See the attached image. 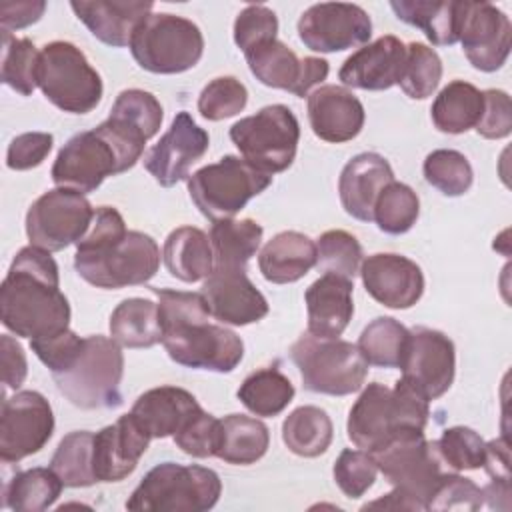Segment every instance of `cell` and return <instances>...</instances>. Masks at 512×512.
<instances>
[{"label": "cell", "mask_w": 512, "mask_h": 512, "mask_svg": "<svg viewBox=\"0 0 512 512\" xmlns=\"http://www.w3.org/2000/svg\"><path fill=\"white\" fill-rule=\"evenodd\" d=\"M0 318L12 334L28 340L68 330L70 304L48 250L30 244L14 256L0 286Z\"/></svg>", "instance_id": "1"}, {"label": "cell", "mask_w": 512, "mask_h": 512, "mask_svg": "<svg viewBox=\"0 0 512 512\" xmlns=\"http://www.w3.org/2000/svg\"><path fill=\"white\" fill-rule=\"evenodd\" d=\"M158 266L156 240L144 232L126 230L122 214L112 206L96 208L90 230L76 242L74 268L96 288L118 290L146 284Z\"/></svg>", "instance_id": "2"}, {"label": "cell", "mask_w": 512, "mask_h": 512, "mask_svg": "<svg viewBox=\"0 0 512 512\" xmlns=\"http://www.w3.org/2000/svg\"><path fill=\"white\" fill-rule=\"evenodd\" d=\"M146 140L106 118L92 130L74 134L58 152L52 182L80 194L94 192L108 176L130 170L142 156Z\"/></svg>", "instance_id": "3"}, {"label": "cell", "mask_w": 512, "mask_h": 512, "mask_svg": "<svg viewBox=\"0 0 512 512\" xmlns=\"http://www.w3.org/2000/svg\"><path fill=\"white\" fill-rule=\"evenodd\" d=\"M222 494L220 476L198 464L162 462L154 466L126 500L134 512H206Z\"/></svg>", "instance_id": "4"}, {"label": "cell", "mask_w": 512, "mask_h": 512, "mask_svg": "<svg viewBox=\"0 0 512 512\" xmlns=\"http://www.w3.org/2000/svg\"><path fill=\"white\" fill-rule=\"evenodd\" d=\"M122 376L120 344L100 334L86 336L76 360L66 370L52 374L58 392L82 410L118 408L122 404Z\"/></svg>", "instance_id": "5"}, {"label": "cell", "mask_w": 512, "mask_h": 512, "mask_svg": "<svg viewBox=\"0 0 512 512\" xmlns=\"http://www.w3.org/2000/svg\"><path fill=\"white\" fill-rule=\"evenodd\" d=\"M306 390L328 396H348L364 386L368 362L356 344L340 338L302 334L290 348Z\"/></svg>", "instance_id": "6"}, {"label": "cell", "mask_w": 512, "mask_h": 512, "mask_svg": "<svg viewBox=\"0 0 512 512\" xmlns=\"http://www.w3.org/2000/svg\"><path fill=\"white\" fill-rule=\"evenodd\" d=\"M130 52L138 66L152 74H180L200 62L204 36L188 18L150 12L134 30Z\"/></svg>", "instance_id": "7"}, {"label": "cell", "mask_w": 512, "mask_h": 512, "mask_svg": "<svg viewBox=\"0 0 512 512\" xmlns=\"http://www.w3.org/2000/svg\"><path fill=\"white\" fill-rule=\"evenodd\" d=\"M38 88L56 108L88 114L102 100V78L72 42L54 40L40 50Z\"/></svg>", "instance_id": "8"}, {"label": "cell", "mask_w": 512, "mask_h": 512, "mask_svg": "<svg viewBox=\"0 0 512 512\" xmlns=\"http://www.w3.org/2000/svg\"><path fill=\"white\" fill-rule=\"evenodd\" d=\"M272 176L256 170L244 158L224 156L188 176V194L196 208L212 222L234 218L248 200L262 194Z\"/></svg>", "instance_id": "9"}, {"label": "cell", "mask_w": 512, "mask_h": 512, "mask_svg": "<svg viewBox=\"0 0 512 512\" xmlns=\"http://www.w3.org/2000/svg\"><path fill=\"white\" fill-rule=\"evenodd\" d=\"M230 140L250 166L272 176L292 166L300 124L288 106L270 104L232 124Z\"/></svg>", "instance_id": "10"}, {"label": "cell", "mask_w": 512, "mask_h": 512, "mask_svg": "<svg viewBox=\"0 0 512 512\" xmlns=\"http://www.w3.org/2000/svg\"><path fill=\"white\" fill-rule=\"evenodd\" d=\"M370 454L392 488L422 500L424 506L444 474L436 444L424 438V430H396Z\"/></svg>", "instance_id": "11"}, {"label": "cell", "mask_w": 512, "mask_h": 512, "mask_svg": "<svg viewBox=\"0 0 512 512\" xmlns=\"http://www.w3.org/2000/svg\"><path fill=\"white\" fill-rule=\"evenodd\" d=\"M94 208L84 194L70 188L44 192L26 212V236L32 246L58 252L86 236Z\"/></svg>", "instance_id": "12"}, {"label": "cell", "mask_w": 512, "mask_h": 512, "mask_svg": "<svg viewBox=\"0 0 512 512\" xmlns=\"http://www.w3.org/2000/svg\"><path fill=\"white\" fill-rule=\"evenodd\" d=\"M162 344L170 360L196 370L224 374L232 372L244 358L242 338L208 320H192L164 328Z\"/></svg>", "instance_id": "13"}, {"label": "cell", "mask_w": 512, "mask_h": 512, "mask_svg": "<svg viewBox=\"0 0 512 512\" xmlns=\"http://www.w3.org/2000/svg\"><path fill=\"white\" fill-rule=\"evenodd\" d=\"M54 432L50 402L36 390H20L2 402L0 458L4 464L20 462L40 452Z\"/></svg>", "instance_id": "14"}, {"label": "cell", "mask_w": 512, "mask_h": 512, "mask_svg": "<svg viewBox=\"0 0 512 512\" xmlns=\"http://www.w3.org/2000/svg\"><path fill=\"white\" fill-rule=\"evenodd\" d=\"M298 36L312 52H342L370 40L372 20L358 4L320 2L302 12Z\"/></svg>", "instance_id": "15"}, {"label": "cell", "mask_w": 512, "mask_h": 512, "mask_svg": "<svg viewBox=\"0 0 512 512\" xmlns=\"http://www.w3.org/2000/svg\"><path fill=\"white\" fill-rule=\"evenodd\" d=\"M400 370L402 378L416 386L428 400L444 396L456 372L454 342L440 330H410Z\"/></svg>", "instance_id": "16"}, {"label": "cell", "mask_w": 512, "mask_h": 512, "mask_svg": "<svg viewBox=\"0 0 512 512\" xmlns=\"http://www.w3.org/2000/svg\"><path fill=\"white\" fill-rule=\"evenodd\" d=\"M512 26L508 16L490 2H462L460 36L468 62L480 72H496L510 54Z\"/></svg>", "instance_id": "17"}, {"label": "cell", "mask_w": 512, "mask_h": 512, "mask_svg": "<svg viewBox=\"0 0 512 512\" xmlns=\"http://www.w3.org/2000/svg\"><path fill=\"white\" fill-rule=\"evenodd\" d=\"M208 146V132L188 112H178L168 132L144 156V168L160 186L170 188L188 180L190 166L206 154Z\"/></svg>", "instance_id": "18"}, {"label": "cell", "mask_w": 512, "mask_h": 512, "mask_svg": "<svg viewBox=\"0 0 512 512\" xmlns=\"http://www.w3.org/2000/svg\"><path fill=\"white\" fill-rule=\"evenodd\" d=\"M210 316L222 324L248 326L268 314V302L246 276V270L218 268L202 284Z\"/></svg>", "instance_id": "19"}, {"label": "cell", "mask_w": 512, "mask_h": 512, "mask_svg": "<svg viewBox=\"0 0 512 512\" xmlns=\"http://www.w3.org/2000/svg\"><path fill=\"white\" fill-rule=\"evenodd\" d=\"M366 292L386 308H412L424 294L422 268L402 254H372L362 260L360 272Z\"/></svg>", "instance_id": "20"}, {"label": "cell", "mask_w": 512, "mask_h": 512, "mask_svg": "<svg viewBox=\"0 0 512 512\" xmlns=\"http://www.w3.org/2000/svg\"><path fill=\"white\" fill-rule=\"evenodd\" d=\"M150 436L132 416L122 414L114 424L94 434L92 466L98 482H120L128 478L150 444Z\"/></svg>", "instance_id": "21"}, {"label": "cell", "mask_w": 512, "mask_h": 512, "mask_svg": "<svg viewBox=\"0 0 512 512\" xmlns=\"http://www.w3.org/2000/svg\"><path fill=\"white\" fill-rule=\"evenodd\" d=\"M404 64L406 44L400 38L386 34L348 56L338 78L344 86L358 90H388L400 82Z\"/></svg>", "instance_id": "22"}, {"label": "cell", "mask_w": 512, "mask_h": 512, "mask_svg": "<svg viewBox=\"0 0 512 512\" xmlns=\"http://www.w3.org/2000/svg\"><path fill=\"white\" fill-rule=\"evenodd\" d=\"M362 102L344 86L326 84L308 94V120L312 132L332 144L356 138L364 126Z\"/></svg>", "instance_id": "23"}, {"label": "cell", "mask_w": 512, "mask_h": 512, "mask_svg": "<svg viewBox=\"0 0 512 512\" xmlns=\"http://www.w3.org/2000/svg\"><path fill=\"white\" fill-rule=\"evenodd\" d=\"M394 180L392 166L376 152L356 154L346 162L338 178V194L348 216L372 222L380 192Z\"/></svg>", "instance_id": "24"}, {"label": "cell", "mask_w": 512, "mask_h": 512, "mask_svg": "<svg viewBox=\"0 0 512 512\" xmlns=\"http://www.w3.org/2000/svg\"><path fill=\"white\" fill-rule=\"evenodd\" d=\"M70 8L94 38L112 46H130L134 30L152 12L150 0H74Z\"/></svg>", "instance_id": "25"}, {"label": "cell", "mask_w": 512, "mask_h": 512, "mask_svg": "<svg viewBox=\"0 0 512 512\" xmlns=\"http://www.w3.org/2000/svg\"><path fill=\"white\" fill-rule=\"evenodd\" d=\"M354 284L338 274H322L304 294L308 312V334L316 338H338L352 320Z\"/></svg>", "instance_id": "26"}, {"label": "cell", "mask_w": 512, "mask_h": 512, "mask_svg": "<svg viewBox=\"0 0 512 512\" xmlns=\"http://www.w3.org/2000/svg\"><path fill=\"white\" fill-rule=\"evenodd\" d=\"M348 438L366 452L378 450L398 428L392 390L380 382L368 384L348 414Z\"/></svg>", "instance_id": "27"}, {"label": "cell", "mask_w": 512, "mask_h": 512, "mask_svg": "<svg viewBox=\"0 0 512 512\" xmlns=\"http://www.w3.org/2000/svg\"><path fill=\"white\" fill-rule=\"evenodd\" d=\"M198 410H202V406L188 390L178 386H158L140 394L130 412L154 440L180 432Z\"/></svg>", "instance_id": "28"}, {"label": "cell", "mask_w": 512, "mask_h": 512, "mask_svg": "<svg viewBox=\"0 0 512 512\" xmlns=\"http://www.w3.org/2000/svg\"><path fill=\"white\" fill-rule=\"evenodd\" d=\"M316 266V244L302 232L286 230L270 238L258 256L262 276L272 284H290Z\"/></svg>", "instance_id": "29"}, {"label": "cell", "mask_w": 512, "mask_h": 512, "mask_svg": "<svg viewBox=\"0 0 512 512\" xmlns=\"http://www.w3.org/2000/svg\"><path fill=\"white\" fill-rule=\"evenodd\" d=\"M396 18L416 26L434 46L458 42L462 24V0H392Z\"/></svg>", "instance_id": "30"}, {"label": "cell", "mask_w": 512, "mask_h": 512, "mask_svg": "<svg viewBox=\"0 0 512 512\" xmlns=\"http://www.w3.org/2000/svg\"><path fill=\"white\" fill-rule=\"evenodd\" d=\"M162 258L168 272L186 284L206 280L214 270L210 238L194 226H180L172 230L164 242Z\"/></svg>", "instance_id": "31"}, {"label": "cell", "mask_w": 512, "mask_h": 512, "mask_svg": "<svg viewBox=\"0 0 512 512\" xmlns=\"http://www.w3.org/2000/svg\"><path fill=\"white\" fill-rule=\"evenodd\" d=\"M484 108L482 92L464 80L446 84L432 102L430 116L434 126L444 134H464L476 128Z\"/></svg>", "instance_id": "32"}, {"label": "cell", "mask_w": 512, "mask_h": 512, "mask_svg": "<svg viewBox=\"0 0 512 512\" xmlns=\"http://www.w3.org/2000/svg\"><path fill=\"white\" fill-rule=\"evenodd\" d=\"M110 336L124 348H150L162 342L158 302L126 298L110 314Z\"/></svg>", "instance_id": "33"}, {"label": "cell", "mask_w": 512, "mask_h": 512, "mask_svg": "<svg viewBox=\"0 0 512 512\" xmlns=\"http://www.w3.org/2000/svg\"><path fill=\"white\" fill-rule=\"evenodd\" d=\"M262 234V226L252 218H224L214 222L208 236L214 266L246 270V264L260 248Z\"/></svg>", "instance_id": "34"}, {"label": "cell", "mask_w": 512, "mask_h": 512, "mask_svg": "<svg viewBox=\"0 0 512 512\" xmlns=\"http://www.w3.org/2000/svg\"><path fill=\"white\" fill-rule=\"evenodd\" d=\"M334 436L330 416L318 406H300L292 410L282 424V440L288 450L302 458L324 454Z\"/></svg>", "instance_id": "35"}, {"label": "cell", "mask_w": 512, "mask_h": 512, "mask_svg": "<svg viewBox=\"0 0 512 512\" xmlns=\"http://www.w3.org/2000/svg\"><path fill=\"white\" fill-rule=\"evenodd\" d=\"M62 486L52 468L22 470L4 482L2 504L14 512H42L58 500Z\"/></svg>", "instance_id": "36"}, {"label": "cell", "mask_w": 512, "mask_h": 512, "mask_svg": "<svg viewBox=\"0 0 512 512\" xmlns=\"http://www.w3.org/2000/svg\"><path fill=\"white\" fill-rule=\"evenodd\" d=\"M270 446L268 426L244 414H228L222 418V444L218 458L234 464L248 466L258 462Z\"/></svg>", "instance_id": "37"}, {"label": "cell", "mask_w": 512, "mask_h": 512, "mask_svg": "<svg viewBox=\"0 0 512 512\" xmlns=\"http://www.w3.org/2000/svg\"><path fill=\"white\" fill-rule=\"evenodd\" d=\"M250 72L270 88L296 92L302 72V58L280 40H268L244 54Z\"/></svg>", "instance_id": "38"}, {"label": "cell", "mask_w": 512, "mask_h": 512, "mask_svg": "<svg viewBox=\"0 0 512 512\" xmlns=\"http://www.w3.org/2000/svg\"><path fill=\"white\" fill-rule=\"evenodd\" d=\"M294 392L296 390L286 374L274 366H266L244 378L238 388V400L252 414L272 418L286 410Z\"/></svg>", "instance_id": "39"}, {"label": "cell", "mask_w": 512, "mask_h": 512, "mask_svg": "<svg viewBox=\"0 0 512 512\" xmlns=\"http://www.w3.org/2000/svg\"><path fill=\"white\" fill-rule=\"evenodd\" d=\"M410 330L390 316L374 318L358 338V350L368 364L380 368H400Z\"/></svg>", "instance_id": "40"}, {"label": "cell", "mask_w": 512, "mask_h": 512, "mask_svg": "<svg viewBox=\"0 0 512 512\" xmlns=\"http://www.w3.org/2000/svg\"><path fill=\"white\" fill-rule=\"evenodd\" d=\"M92 450L94 434L88 430H74L60 440L50 460V468L68 488L92 486L98 482L92 466Z\"/></svg>", "instance_id": "41"}, {"label": "cell", "mask_w": 512, "mask_h": 512, "mask_svg": "<svg viewBox=\"0 0 512 512\" xmlns=\"http://www.w3.org/2000/svg\"><path fill=\"white\" fill-rule=\"evenodd\" d=\"M40 52L30 38H16L2 30L0 80L22 96H30L38 86Z\"/></svg>", "instance_id": "42"}, {"label": "cell", "mask_w": 512, "mask_h": 512, "mask_svg": "<svg viewBox=\"0 0 512 512\" xmlns=\"http://www.w3.org/2000/svg\"><path fill=\"white\" fill-rule=\"evenodd\" d=\"M108 118L148 142L158 134L164 120V110L154 94L140 88H130L118 94Z\"/></svg>", "instance_id": "43"}, {"label": "cell", "mask_w": 512, "mask_h": 512, "mask_svg": "<svg viewBox=\"0 0 512 512\" xmlns=\"http://www.w3.org/2000/svg\"><path fill=\"white\" fill-rule=\"evenodd\" d=\"M420 214V200L418 194L402 182L392 180L378 196L374 204L372 222L392 236L406 234L418 220Z\"/></svg>", "instance_id": "44"}, {"label": "cell", "mask_w": 512, "mask_h": 512, "mask_svg": "<svg viewBox=\"0 0 512 512\" xmlns=\"http://www.w3.org/2000/svg\"><path fill=\"white\" fill-rule=\"evenodd\" d=\"M422 172L430 186L450 198L466 194L474 182V172L468 158L462 152L450 148L430 152L424 160Z\"/></svg>", "instance_id": "45"}, {"label": "cell", "mask_w": 512, "mask_h": 512, "mask_svg": "<svg viewBox=\"0 0 512 512\" xmlns=\"http://www.w3.org/2000/svg\"><path fill=\"white\" fill-rule=\"evenodd\" d=\"M442 78V60L430 46L410 42L406 46V64L400 78V88L408 98L424 100L432 96Z\"/></svg>", "instance_id": "46"}, {"label": "cell", "mask_w": 512, "mask_h": 512, "mask_svg": "<svg viewBox=\"0 0 512 512\" xmlns=\"http://www.w3.org/2000/svg\"><path fill=\"white\" fill-rule=\"evenodd\" d=\"M316 266L324 274L352 280L362 266V246L346 230H328L316 242Z\"/></svg>", "instance_id": "47"}, {"label": "cell", "mask_w": 512, "mask_h": 512, "mask_svg": "<svg viewBox=\"0 0 512 512\" xmlns=\"http://www.w3.org/2000/svg\"><path fill=\"white\" fill-rule=\"evenodd\" d=\"M438 456L454 472L482 468L486 456V442L468 426H452L434 440Z\"/></svg>", "instance_id": "48"}, {"label": "cell", "mask_w": 512, "mask_h": 512, "mask_svg": "<svg viewBox=\"0 0 512 512\" xmlns=\"http://www.w3.org/2000/svg\"><path fill=\"white\" fill-rule=\"evenodd\" d=\"M248 90L234 76H218L210 80L198 96V112L202 118L218 122L240 114L246 108Z\"/></svg>", "instance_id": "49"}, {"label": "cell", "mask_w": 512, "mask_h": 512, "mask_svg": "<svg viewBox=\"0 0 512 512\" xmlns=\"http://www.w3.org/2000/svg\"><path fill=\"white\" fill-rule=\"evenodd\" d=\"M172 438L174 444L192 458L218 456L222 444V420L198 410Z\"/></svg>", "instance_id": "50"}, {"label": "cell", "mask_w": 512, "mask_h": 512, "mask_svg": "<svg viewBox=\"0 0 512 512\" xmlns=\"http://www.w3.org/2000/svg\"><path fill=\"white\" fill-rule=\"evenodd\" d=\"M334 480L346 498H360L372 488L378 466L366 450H342L334 462Z\"/></svg>", "instance_id": "51"}, {"label": "cell", "mask_w": 512, "mask_h": 512, "mask_svg": "<svg viewBox=\"0 0 512 512\" xmlns=\"http://www.w3.org/2000/svg\"><path fill=\"white\" fill-rule=\"evenodd\" d=\"M484 506L482 488L470 478L460 474H442L432 496L426 502V510H464L474 512Z\"/></svg>", "instance_id": "52"}, {"label": "cell", "mask_w": 512, "mask_h": 512, "mask_svg": "<svg viewBox=\"0 0 512 512\" xmlns=\"http://www.w3.org/2000/svg\"><path fill=\"white\" fill-rule=\"evenodd\" d=\"M276 32L278 18L274 10L262 4L246 6L234 20V42L244 54L268 40H274Z\"/></svg>", "instance_id": "53"}, {"label": "cell", "mask_w": 512, "mask_h": 512, "mask_svg": "<svg viewBox=\"0 0 512 512\" xmlns=\"http://www.w3.org/2000/svg\"><path fill=\"white\" fill-rule=\"evenodd\" d=\"M84 344V338H80L76 332H72L70 328L56 334V336H48V338H38V340H30V348L32 352L40 358V362L52 372H62L66 370L76 356L80 354Z\"/></svg>", "instance_id": "54"}, {"label": "cell", "mask_w": 512, "mask_h": 512, "mask_svg": "<svg viewBox=\"0 0 512 512\" xmlns=\"http://www.w3.org/2000/svg\"><path fill=\"white\" fill-rule=\"evenodd\" d=\"M484 108L476 124V132L488 140H500L512 132V104L504 90H484Z\"/></svg>", "instance_id": "55"}, {"label": "cell", "mask_w": 512, "mask_h": 512, "mask_svg": "<svg viewBox=\"0 0 512 512\" xmlns=\"http://www.w3.org/2000/svg\"><path fill=\"white\" fill-rule=\"evenodd\" d=\"M54 136L48 132H24L16 136L6 150V166L10 170H32L50 154Z\"/></svg>", "instance_id": "56"}, {"label": "cell", "mask_w": 512, "mask_h": 512, "mask_svg": "<svg viewBox=\"0 0 512 512\" xmlns=\"http://www.w3.org/2000/svg\"><path fill=\"white\" fill-rule=\"evenodd\" d=\"M0 362H2V380L6 388H20L28 374V360L20 342L8 334L0 336Z\"/></svg>", "instance_id": "57"}, {"label": "cell", "mask_w": 512, "mask_h": 512, "mask_svg": "<svg viewBox=\"0 0 512 512\" xmlns=\"http://www.w3.org/2000/svg\"><path fill=\"white\" fill-rule=\"evenodd\" d=\"M46 10V2L42 0H16L0 4V26L2 30H18L26 28L42 18Z\"/></svg>", "instance_id": "58"}, {"label": "cell", "mask_w": 512, "mask_h": 512, "mask_svg": "<svg viewBox=\"0 0 512 512\" xmlns=\"http://www.w3.org/2000/svg\"><path fill=\"white\" fill-rule=\"evenodd\" d=\"M482 468L488 472L492 480L510 482V450L504 438L486 442V456Z\"/></svg>", "instance_id": "59"}, {"label": "cell", "mask_w": 512, "mask_h": 512, "mask_svg": "<svg viewBox=\"0 0 512 512\" xmlns=\"http://www.w3.org/2000/svg\"><path fill=\"white\" fill-rule=\"evenodd\" d=\"M330 72V66L324 58H316V56H306L302 58V72H300V82H298V88L294 92V96H308V92L326 80Z\"/></svg>", "instance_id": "60"}, {"label": "cell", "mask_w": 512, "mask_h": 512, "mask_svg": "<svg viewBox=\"0 0 512 512\" xmlns=\"http://www.w3.org/2000/svg\"><path fill=\"white\" fill-rule=\"evenodd\" d=\"M374 508H384V510H426L424 502L394 488L390 494L374 500V502H368L362 506V510H374Z\"/></svg>", "instance_id": "61"}, {"label": "cell", "mask_w": 512, "mask_h": 512, "mask_svg": "<svg viewBox=\"0 0 512 512\" xmlns=\"http://www.w3.org/2000/svg\"><path fill=\"white\" fill-rule=\"evenodd\" d=\"M484 500L494 510H510V482L506 480H490L486 488H482Z\"/></svg>", "instance_id": "62"}]
</instances>
